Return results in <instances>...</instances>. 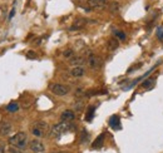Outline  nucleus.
Listing matches in <instances>:
<instances>
[{
	"instance_id": "1",
	"label": "nucleus",
	"mask_w": 163,
	"mask_h": 153,
	"mask_svg": "<svg viewBox=\"0 0 163 153\" xmlns=\"http://www.w3.org/2000/svg\"><path fill=\"white\" fill-rule=\"evenodd\" d=\"M70 128H72L70 122H64V121H62L60 123H58V124H55L54 127H52V129L49 131V136H50L52 138L58 139V138H60L63 134H65Z\"/></svg>"
},
{
	"instance_id": "2",
	"label": "nucleus",
	"mask_w": 163,
	"mask_h": 153,
	"mask_svg": "<svg viewBox=\"0 0 163 153\" xmlns=\"http://www.w3.org/2000/svg\"><path fill=\"white\" fill-rule=\"evenodd\" d=\"M9 144L13 147H17L19 149H25L28 146V136L24 132H18L9 139Z\"/></svg>"
},
{
	"instance_id": "3",
	"label": "nucleus",
	"mask_w": 163,
	"mask_h": 153,
	"mask_svg": "<svg viewBox=\"0 0 163 153\" xmlns=\"http://www.w3.org/2000/svg\"><path fill=\"white\" fill-rule=\"evenodd\" d=\"M32 133L33 136L38 137V138H42L44 136H47L48 133V124L43 121H39V122H35L32 127Z\"/></svg>"
},
{
	"instance_id": "4",
	"label": "nucleus",
	"mask_w": 163,
	"mask_h": 153,
	"mask_svg": "<svg viewBox=\"0 0 163 153\" xmlns=\"http://www.w3.org/2000/svg\"><path fill=\"white\" fill-rule=\"evenodd\" d=\"M50 92L58 97H64L69 93V87L64 86V84H59V83H54V84H50L49 87Z\"/></svg>"
},
{
	"instance_id": "5",
	"label": "nucleus",
	"mask_w": 163,
	"mask_h": 153,
	"mask_svg": "<svg viewBox=\"0 0 163 153\" xmlns=\"http://www.w3.org/2000/svg\"><path fill=\"white\" fill-rule=\"evenodd\" d=\"M29 149L32 151V153H45V146L40 141H38V139L30 141Z\"/></svg>"
},
{
	"instance_id": "6",
	"label": "nucleus",
	"mask_w": 163,
	"mask_h": 153,
	"mask_svg": "<svg viewBox=\"0 0 163 153\" xmlns=\"http://www.w3.org/2000/svg\"><path fill=\"white\" fill-rule=\"evenodd\" d=\"M88 62V65L92 68V69H99L102 67V59L98 57V55H94V54H91L89 58L87 59Z\"/></svg>"
},
{
	"instance_id": "7",
	"label": "nucleus",
	"mask_w": 163,
	"mask_h": 153,
	"mask_svg": "<svg viewBox=\"0 0 163 153\" xmlns=\"http://www.w3.org/2000/svg\"><path fill=\"white\" fill-rule=\"evenodd\" d=\"M69 73H70L72 76H74V78H80V76H83L86 74V69L82 65H77V67H73L69 70Z\"/></svg>"
},
{
	"instance_id": "8",
	"label": "nucleus",
	"mask_w": 163,
	"mask_h": 153,
	"mask_svg": "<svg viewBox=\"0 0 163 153\" xmlns=\"http://www.w3.org/2000/svg\"><path fill=\"white\" fill-rule=\"evenodd\" d=\"M88 5L92 9H103L107 5V0H88Z\"/></svg>"
},
{
	"instance_id": "9",
	"label": "nucleus",
	"mask_w": 163,
	"mask_h": 153,
	"mask_svg": "<svg viewBox=\"0 0 163 153\" xmlns=\"http://www.w3.org/2000/svg\"><path fill=\"white\" fill-rule=\"evenodd\" d=\"M12 132H13V127H12V124H10V123L4 122V123L0 124V136H2V137L9 136Z\"/></svg>"
},
{
	"instance_id": "10",
	"label": "nucleus",
	"mask_w": 163,
	"mask_h": 153,
	"mask_svg": "<svg viewBox=\"0 0 163 153\" xmlns=\"http://www.w3.org/2000/svg\"><path fill=\"white\" fill-rule=\"evenodd\" d=\"M60 119L64 121V122H72V121L75 119V113H74L73 111H70V109H67V111H64V112L62 113Z\"/></svg>"
},
{
	"instance_id": "11",
	"label": "nucleus",
	"mask_w": 163,
	"mask_h": 153,
	"mask_svg": "<svg viewBox=\"0 0 163 153\" xmlns=\"http://www.w3.org/2000/svg\"><path fill=\"white\" fill-rule=\"evenodd\" d=\"M118 47H119V40H118L117 38H111V39L107 42V48H108V50H111V52L117 50Z\"/></svg>"
},
{
	"instance_id": "12",
	"label": "nucleus",
	"mask_w": 163,
	"mask_h": 153,
	"mask_svg": "<svg viewBox=\"0 0 163 153\" xmlns=\"http://www.w3.org/2000/svg\"><path fill=\"white\" fill-rule=\"evenodd\" d=\"M87 23H88L87 19H77V20L74 22V24L72 25L70 30H78V29H80V28H83Z\"/></svg>"
},
{
	"instance_id": "13",
	"label": "nucleus",
	"mask_w": 163,
	"mask_h": 153,
	"mask_svg": "<svg viewBox=\"0 0 163 153\" xmlns=\"http://www.w3.org/2000/svg\"><path fill=\"white\" fill-rule=\"evenodd\" d=\"M109 126H111L113 129H119V128H121L119 117H118V116H112L111 119H109Z\"/></svg>"
},
{
	"instance_id": "14",
	"label": "nucleus",
	"mask_w": 163,
	"mask_h": 153,
	"mask_svg": "<svg viewBox=\"0 0 163 153\" xmlns=\"http://www.w3.org/2000/svg\"><path fill=\"white\" fill-rule=\"evenodd\" d=\"M104 133H102V134H99L98 137H97V139L93 142V144H92V147L93 148H101L102 146H103V142H104Z\"/></svg>"
},
{
	"instance_id": "15",
	"label": "nucleus",
	"mask_w": 163,
	"mask_h": 153,
	"mask_svg": "<svg viewBox=\"0 0 163 153\" xmlns=\"http://www.w3.org/2000/svg\"><path fill=\"white\" fill-rule=\"evenodd\" d=\"M84 62H86V60H84L83 57H72L70 60H69V63H70L72 65H74V67H77V65H82Z\"/></svg>"
},
{
	"instance_id": "16",
	"label": "nucleus",
	"mask_w": 163,
	"mask_h": 153,
	"mask_svg": "<svg viewBox=\"0 0 163 153\" xmlns=\"http://www.w3.org/2000/svg\"><path fill=\"white\" fill-rule=\"evenodd\" d=\"M7 111H8V112H10V113H15V112H18V111H19V104H18L17 102H13V103L8 104Z\"/></svg>"
},
{
	"instance_id": "17",
	"label": "nucleus",
	"mask_w": 163,
	"mask_h": 153,
	"mask_svg": "<svg viewBox=\"0 0 163 153\" xmlns=\"http://www.w3.org/2000/svg\"><path fill=\"white\" fill-rule=\"evenodd\" d=\"M93 116H94V107H89V108H88V112H87V116H86V121L91 122L92 118H93Z\"/></svg>"
},
{
	"instance_id": "18",
	"label": "nucleus",
	"mask_w": 163,
	"mask_h": 153,
	"mask_svg": "<svg viewBox=\"0 0 163 153\" xmlns=\"http://www.w3.org/2000/svg\"><path fill=\"white\" fill-rule=\"evenodd\" d=\"M114 35H116V38L118 39V40H126V34L123 33V32H121V30H114Z\"/></svg>"
},
{
	"instance_id": "19",
	"label": "nucleus",
	"mask_w": 163,
	"mask_h": 153,
	"mask_svg": "<svg viewBox=\"0 0 163 153\" xmlns=\"http://www.w3.org/2000/svg\"><path fill=\"white\" fill-rule=\"evenodd\" d=\"M88 132H87V129H83L82 131V136H80V143H86L87 142V139H88Z\"/></svg>"
},
{
	"instance_id": "20",
	"label": "nucleus",
	"mask_w": 163,
	"mask_h": 153,
	"mask_svg": "<svg viewBox=\"0 0 163 153\" xmlns=\"http://www.w3.org/2000/svg\"><path fill=\"white\" fill-rule=\"evenodd\" d=\"M157 38L159 40H163V25L158 27V29H157Z\"/></svg>"
},
{
	"instance_id": "21",
	"label": "nucleus",
	"mask_w": 163,
	"mask_h": 153,
	"mask_svg": "<svg viewBox=\"0 0 163 153\" xmlns=\"http://www.w3.org/2000/svg\"><path fill=\"white\" fill-rule=\"evenodd\" d=\"M153 82H154V81H153L152 78H149V79H147L146 82L142 83V87H143V88H149V87L153 84Z\"/></svg>"
},
{
	"instance_id": "22",
	"label": "nucleus",
	"mask_w": 163,
	"mask_h": 153,
	"mask_svg": "<svg viewBox=\"0 0 163 153\" xmlns=\"http://www.w3.org/2000/svg\"><path fill=\"white\" fill-rule=\"evenodd\" d=\"M63 55H64L65 58H72V55H73V50H72V49H67V50L63 53Z\"/></svg>"
},
{
	"instance_id": "23",
	"label": "nucleus",
	"mask_w": 163,
	"mask_h": 153,
	"mask_svg": "<svg viewBox=\"0 0 163 153\" xmlns=\"http://www.w3.org/2000/svg\"><path fill=\"white\" fill-rule=\"evenodd\" d=\"M9 152H10V153H22V149H19V148H17V147H13V146H10V148H9Z\"/></svg>"
},
{
	"instance_id": "24",
	"label": "nucleus",
	"mask_w": 163,
	"mask_h": 153,
	"mask_svg": "<svg viewBox=\"0 0 163 153\" xmlns=\"http://www.w3.org/2000/svg\"><path fill=\"white\" fill-rule=\"evenodd\" d=\"M27 57H28L29 59H35V58H37V54H35L33 50H29V52L27 53Z\"/></svg>"
},
{
	"instance_id": "25",
	"label": "nucleus",
	"mask_w": 163,
	"mask_h": 153,
	"mask_svg": "<svg viewBox=\"0 0 163 153\" xmlns=\"http://www.w3.org/2000/svg\"><path fill=\"white\" fill-rule=\"evenodd\" d=\"M84 94H86V92H84V89H82V88H79V89L75 91V96H77V97H79V96H84Z\"/></svg>"
},
{
	"instance_id": "26",
	"label": "nucleus",
	"mask_w": 163,
	"mask_h": 153,
	"mask_svg": "<svg viewBox=\"0 0 163 153\" xmlns=\"http://www.w3.org/2000/svg\"><path fill=\"white\" fill-rule=\"evenodd\" d=\"M14 15H15V9H12V10H10V14H9V20H12Z\"/></svg>"
},
{
	"instance_id": "27",
	"label": "nucleus",
	"mask_w": 163,
	"mask_h": 153,
	"mask_svg": "<svg viewBox=\"0 0 163 153\" xmlns=\"http://www.w3.org/2000/svg\"><path fill=\"white\" fill-rule=\"evenodd\" d=\"M111 10H112V12H118V5H117V4H112Z\"/></svg>"
},
{
	"instance_id": "28",
	"label": "nucleus",
	"mask_w": 163,
	"mask_h": 153,
	"mask_svg": "<svg viewBox=\"0 0 163 153\" xmlns=\"http://www.w3.org/2000/svg\"><path fill=\"white\" fill-rule=\"evenodd\" d=\"M7 149H5V146L4 144H0V153H5Z\"/></svg>"
}]
</instances>
